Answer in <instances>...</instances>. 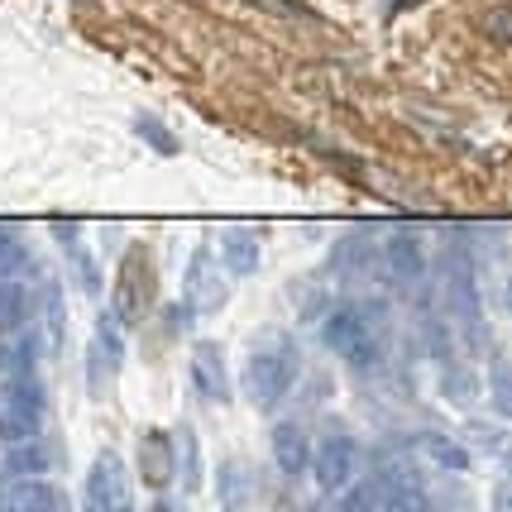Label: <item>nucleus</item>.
I'll return each mask as SVG.
<instances>
[{"mask_svg": "<svg viewBox=\"0 0 512 512\" xmlns=\"http://www.w3.org/2000/svg\"><path fill=\"white\" fill-rule=\"evenodd\" d=\"M312 436H307V426L302 422H278L273 426V465L283 469V474H302V469H312Z\"/></svg>", "mask_w": 512, "mask_h": 512, "instance_id": "nucleus-13", "label": "nucleus"}, {"mask_svg": "<svg viewBox=\"0 0 512 512\" xmlns=\"http://www.w3.org/2000/svg\"><path fill=\"white\" fill-rule=\"evenodd\" d=\"M29 321V292L20 278H0V335H15Z\"/></svg>", "mask_w": 512, "mask_h": 512, "instance_id": "nucleus-19", "label": "nucleus"}, {"mask_svg": "<svg viewBox=\"0 0 512 512\" xmlns=\"http://www.w3.org/2000/svg\"><path fill=\"white\" fill-rule=\"evenodd\" d=\"M221 254L216 249H206L197 245V254H192V268H187V307L192 312H221L225 307V297H230V288H225V278H221Z\"/></svg>", "mask_w": 512, "mask_h": 512, "instance_id": "nucleus-9", "label": "nucleus"}, {"mask_svg": "<svg viewBox=\"0 0 512 512\" xmlns=\"http://www.w3.org/2000/svg\"><path fill=\"white\" fill-rule=\"evenodd\" d=\"M216 254H221V264L230 278H254V273L264 268V249H259V240H254L249 230H225Z\"/></svg>", "mask_w": 512, "mask_h": 512, "instance_id": "nucleus-14", "label": "nucleus"}, {"mask_svg": "<svg viewBox=\"0 0 512 512\" xmlns=\"http://www.w3.org/2000/svg\"><path fill=\"white\" fill-rule=\"evenodd\" d=\"M383 307L374 302H350V307H335L326 321H321V345L340 355L350 369L359 374H374L383 355V331H379Z\"/></svg>", "mask_w": 512, "mask_h": 512, "instance_id": "nucleus-1", "label": "nucleus"}, {"mask_svg": "<svg viewBox=\"0 0 512 512\" xmlns=\"http://www.w3.org/2000/svg\"><path fill=\"white\" fill-rule=\"evenodd\" d=\"M0 469L15 474V479H39V474L48 469V450L39 446V441H5Z\"/></svg>", "mask_w": 512, "mask_h": 512, "instance_id": "nucleus-16", "label": "nucleus"}, {"mask_svg": "<svg viewBox=\"0 0 512 512\" xmlns=\"http://www.w3.org/2000/svg\"><path fill=\"white\" fill-rule=\"evenodd\" d=\"M29 264H34V259H29L24 235L20 230H10V225H0V278H20Z\"/></svg>", "mask_w": 512, "mask_h": 512, "instance_id": "nucleus-21", "label": "nucleus"}, {"mask_svg": "<svg viewBox=\"0 0 512 512\" xmlns=\"http://www.w3.org/2000/svg\"><path fill=\"white\" fill-rule=\"evenodd\" d=\"M489 398H493V412L512 422V359L508 355H493L489 364Z\"/></svg>", "mask_w": 512, "mask_h": 512, "instance_id": "nucleus-20", "label": "nucleus"}, {"mask_svg": "<svg viewBox=\"0 0 512 512\" xmlns=\"http://www.w3.org/2000/svg\"><path fill=\"white\" fill-rule=\"evenodd\" d=\"M154 297H158L154 254H149V245H130V254H125V264H120V273H115L111 312L120 316L125 326H134V321H144V316H149V307H154Z\"/></svg>", "mask_w": 512, "mask_h": 512, "instance_id": "nucleus-3", "label": "nucleus"}, {"mask_svg": "<svg viewBox=\"0 0 512 512\" xmlns=\"http://www.w3.org/2000/svg\"><path fill=\"white\" fill-rule=\"evenodd\" d=\"M39 364V340L34 335H5L0 340V379H24Z\"/></svg>", "mask_w": 512, "mask_h": 512, "instance_id": "nucleus-15", "label": "nucleus"}, {"mask_svg": "<svg viewBox=\"0 0 512 512\" xmlns=\"http://www.w3.org/2000/svg\"><path fill=\"white\" fill-rule=\"evenodd\" d=\"M388 273L398 278V283H417L426 273V259H422V245L412 240V235H398L393 245H388Z\"/></svg>", "mask_w": 512, "mask_h": 512, "instance_id": "nucleus-17", "label": "nucleus"}, {"mask_svg": "<svg viewBox=\"0 0 512 512\" xmlns=\"http://www.w3.org/2000/svg\"><path fill=\"white\" fill-rule=\"evenodd\" d=\"M134 460H139V479H144L154 493L173 489V479H178V436H168V431H158V426L144 431Z\"/></svg>", "mask_w": 512, "mask_h": 512, "instance_id": "nucleus-10", "label": "nucleus"}, {"mask_svg": "<svg viewBox=\"0 0 512 512\" xmlns=\"http://www.w3.org/2000/svg\"><path fill=\"white\" fill-rule=\"evenodd\" d=\"M441 278H446V302L450 316L465 326V335H479L484 340V302H479V283H474V264H469L460 249H450L446 264H441Z\"/></svg>", "mask_w": 512, "mask_h": 512, "instance_id": "nucleus-5", "label": "nucleus"}, {"mask_svg": "<svg viewBox=\"0 0 512 512\" xmlns=\"http://www.w3.org/2000/svg\"><path fill=\"white\" fill-rule=\"evenodd\" d=\"M48 417L44 383L34 374L24 379H0V441H34Z\"/></svg>", "mask_w": 512, "mask_h": 512, "instance_id": "nucleus-4", "label": "nucleus"}, {"mask_svg": "<svg viewBox=\"0 0 512 512\" xmlns=\"http://www.w3.org/2000/svg\"><path fill=\"white\" fill-rule=\"evenodd\" d=\"M0 512H67V493L48 479H15L0 489Z\"/></svg>", "mask_w": 512, "mask_h": 512, "instance_id": "nucleus-12", "label": "nucleus"}, {"mask_svg": "<svg viewBox=\"0 0 512 512\" xmlns=\"http://www.w3.org/2000/svg\"><path fill=\"white\" fill-rule=\"evenodd\" d=\"M503 307H508V316H512V283L503 288Z\"/></svg>", "mask_w": 512, "mask_h": 512, "instance_id": "nucleus-31", "label": "nucleus"}, {"mask_svg": "<svg viewBox=\"0 0 512 512\" xmlns=\"http://www.w3.org/2000/svg\"><path fill=\"white\" fill-rule=\"evenodd\" d=\"M158 512H187L178 498H158Z\"/></svg>", "mask_w": 512, "mask_h": 512, "instance_id": "nucleus-30", "label": "nucleus"}, {"mask_svg": "<svg viewBox=\"0 0 512 512\" xmlns=\"http://www.w3.org/2000/svg\"><path fill=\"white\" fill-rule=\"evenodd\" d=\"M120 364H125V321L115 312H106L96 321V335H91V350H87V383L96 398L115 383Z\"/></svg>", "mask_w": 512, "mask_h": 512, "instance_id": "nucleus-6", "label": "nucleus"}, {"mask_svg": "<svg viewBox=\"0 0 512 512\" xmlns=\"http://www.w3.org/2000/svg\"><path fill=\"white\" fill-rule=\"evenodd\" d=\"M82 503H87V512H130V479H125L120 455H101V460L87 469Z\"/></svg>", "mask_w": 512, "mask_h": 512, "instance_id": "nucleus-8", "label": "nucleus"}, {"mask_svg": "<svg viewBox=\"0 0 512 512\" xmlns=\"http://www.w3.org/2000/svg\"><path fill=\"white\" fill-rule=\"evenodd\" d=\"M134 134H139V139H149V144H154V154H163V158H173L182 149L178 144V134L168 130V125H163V120H158V115H134Z\"/></svg>", "mask_w": 512, "mask_h": 512, "instance_id": "nucleus-23", "label": "nucleus"}, {"mask_svg": "<svg viewBox=\"0 0 512 512\" xmlns=\"http://www.w3.org/2000/svg\"><path fill=\"white\" fill-rule=\"evenodd\" d=\"M355 469H359V446L345 436V431L321 436V446L312 450V474H316V484H321V493L350 489Z\"/></svg>", "mask_w": 512, "mask_h": 512, "instance_id": "nucleus-7", "label": "nucleus"}, {"mask_svg": "<svg viewBox=\"0 0 512 512\" xmlns=\"http://www.w3.org/2000/svg\"><path fill=\"white\" fill-rule=\"evenodd\" d=\"M192 388H197L206 402H225L235 398V388H230V369H225V350L216 340H197V350H192Z\"/></svg>", "mask_w": 512, "mask_h": 512, "instance_id": "nucleus-11", "label": "nucleus"}, {"mask_svg": "<svg viewBox=\"0 0 512 512\" xmlns=\"http://www.w3.org/2000/svg\"><path fill=\"white\" fill-rule=\"evenodd\" d=\"M493 512H512V479L498 484V493H493Z\"/></svg>", "mask_w": 512, "mask_h": 512, "instance_id": "nucleus-29", "label": "nucleus"}, {"mask_svg": "<svg viewBox=\"0 0 512 512\" xmlns=\"http://www.w3.org/2000/svg\"><path fill=\"white\" fill-rule=\"evenodd\" d=\"M67 245H72V240H67ZM72 259H77V278H82V288L96 297V292H101V268H96V259H91L87 249H77V245H72Z\"/></svg>", "mask_w": 512, "mask_h": 512, "instance_id": "nucleus-28", "label": "nucleus"}, {"mask_svg": "<svg viewBox=\"0 0 512 512\" xmlns=\"http://www.w3.org/2000/svg\"><path fill=\"white\" fill-rule=\"evenodd\" d=\"M178 446H182V484H187V489H201V474H197V436H192V431H178Z\"/></svg>", "mask_w": 512, "mask_h": 512, "instance_id": "nucleus-26", "label": "nucleus"}, {"mask_svg": "<svg viewBox=\"0 0 512 512\" xmlns=\"http://www.w3.org/2000/svg\"><path fill=\"white\" fill-rule=\"evenodd\" d=\"M297 374H302V355H297L292 335H268L245 359V398L259 412H278L283 398L297 388Z\"/></svg>", "mask_w": 512, "mask_h": 512, "instance_id": "nucleus-2", "label": "nucleus"}, {"mask_svg": "<svg viewBox=\"0 0 512 512\" xmlns=\"http://www.w3.org/2000/svg\"><path fill=\"white\" fill-rule=\"evenodd\" d=\"M479 24H484V34H489L493 44H512V5H493Z\"/></svg>", "mask_w": 512, "mask_h": 512, "instance_id": "nucleus-25", "label": "nucleus"}, {"mask_svg": "<svg viewBox=\"0 0 512 512\" xmlns=\"http://www.w3.org/2000/svg\"><path fill=\"white\" fill-rule=\"evenodd\" d=\"M216 493H221L225 512H245L249 508V474H245V465L221 460V469H216Z\"/></svg>", "mask_w": 512, "mask_h": 512, "instance_id": "nucleus-18", "label": "nucleus"}, {"mask_svg": "<svg viewBox=\"0 0 512 512\" xmlns=\"http://www.w3.org/2000/svg\"><path fill=\"white\" fill-rule=\"evenodd\" d=\"M340 512H388V489H379V484H359V489L345 493V508Z\"/></svg>", "mask_w": 512, "mask_h": 512, "instance_id": "nucleus-24", "label": "nucleus"}, {"mask_svg": "<svg viewBox=\"0 0 512 512\" xmlns=\"http://www.w3.org/2000/svg\"><path fill=\"white\" fill-rule=\"evenodd\" d=\"M249 5H259L268 15H283V20H302V24H316V15L307 5H297V0H249Z\"/></svg>", "mask_w": 512, "mask_h": 512, "instance_id": "nucleus-27", "label": "nucleus"}, {"mask_svg": "<svg viewBox=\"0 0 512 512\" xmlns=\"http://www.w3.org/2000/svg\"><path fill=\"white\" fill-rule=\"evenodd\" d=\"M422 446H426V455H431V460H436L441 469H455V474H465V469L474 465V460H469V450L455 446L450 436H436V431H426Z\"/></svg>", "mask_w": 512, "mask_h": 512, "instance_id": "nucleus-22", "label": "nucleus"}]
</instances>
